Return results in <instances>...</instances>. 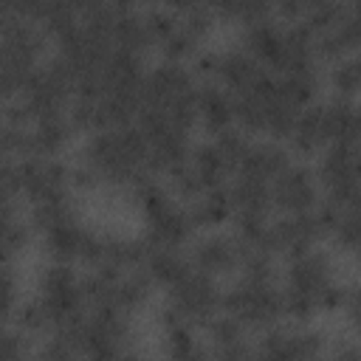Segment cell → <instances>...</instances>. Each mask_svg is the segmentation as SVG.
Listing matches in <instances>:
<instances>
[{
	"label": "cell",
	"instance_id": "1",
	"mask_svg": "<svg viewBox=\"0 0 361 361\" xmlns=\"http://www.w3.org/2000/svg\"><path fill=\"white\" fill-rule=\"evenodd\" d=\"M149 144L135 124L118 130H99L85 147V164L110 183H133L147 169Z\"/></svg>",
	"mask_w": 361,
	"mask_h": 361
},
{
	"label": "cell",
	"instance_id": "2",
	"mask_svg": "<svg viewBox=\"0 0 361 361\" xmlns=\"http://www.w3.org/2000/svg\"><path fill=\"white\" fill-rule=\"evenodd\" d=\"M220 310L234 316L240 324L265 327L282 316V293L271 282L240 279L234 288L220 293Z\"/></svg>",
	"mask_w": 361,
	"mask_h": 361
},
{
	"label": "cell",
	"instance_id": "3",
	"mask_svg": "<svg viewBox=\"0 0 361 361\" xmlns=\"http://www.w3.org/2000/svg\"><path fill=\"white\" fill-rule=\"evenodd\" d=\"M39 305L45 310V319L51 327L68 322L71 316L82 313V305H85V296H82V288H79V279L73 274L71 265L65 262H54L51 268L42 271V279H39Z\"/></svg>",
	"mask_w": 361,
	"mask_h": 361
},
{
	"label": "cell",
	"instance_id": "4",
	"mask_svg": "<svg viewBox=\"0 0 361 361\" xmlns=\"http://www.w3.org/2000/svg\"><path fill=\"white\" fill-rule=\"evenodd\" d=\"M220 288L209 274L189 271L178 285L169 288V307L180 313L186 324H209L220 310Z\"/></svg>",
	"mask_w": 361,
	"mask_h": 361
},
{
	"label": "cell",
	"instance_id": "5",
	"mask_svg": "<svg viewBox=\"0 0 361 361\" xmlns=\"http://www.w3.org/2000/svg\"><path fill=\"white\" fill-rule=\"evenodd\" d=\"M316 237H319V231H316L313 212L288 214V217L265 226V231L257 240V251H262V254H285V257L296 259V257L310 251Z\"/></svg>",
	"mask_w": 361,
	"mask_h": 361
},
{
	"label": "cell",
	"instance_id": "6",
	"mask_svg": "<svg viewBox=\"0 0 361 361\" xmlns=\"http://www.w3.org/2000/svg\"><path fill=\"white\" fill-rule=\"evenodd\" d=\"M268 189H271V206H276L285 214H302L316 206V186L310 166L290 164L285 172L274 178Z\"/></svg>",
	"mask_w": 361,
	"mask_h": 361
},
{
	"label": "cell",
	"instance_id": "7",
	"mask_svg": "<svg viewBox=\"0 0 361 361\" xmlns=\"http://www.w3.org/2000/svg\"><path fill=\"white\" fill-rule=\"evenodd\" d=\"M20 164V178H23V192L34 203L56 200L68 195V169L54 161V158H23Z\"/></svg>",
	"mask_w": 361,
	"mask_h": 361
},
{
	"label": "cell",
	"instance_id": "8",
	"mask_svg": "<svg viewBox=\"0 0 361 361\" xmlns=\"http://www.w3.org/2000/svg\"><path fill=\"white\" fill-rule=\"evenodd\" d=\"M195 87V76L180 62H164L141 82V107H164Z\"/></svg>",
	"mask_w": 361,
	"mask_h": 361
},
{
	"label": "cell",
	"instance_id": "9",
	"mask_svg": "<svg viewBox=\"0 0 361 361\" xmlns=\"http://www.w3.org/2000/svg\"><path fill=\"white\" fill-rule=\"evenodd\" d=\"M330 285V259L322 251H307L296 259H290L288 268V288L310 296L316 302V296Z\"/></svg>",
	"mask_w": 361,
	"mask_h": 361
},
{
	"label": "cell",
	"instance_id": "10",
	"mask_svg": "<svg viewBox=\"0 0 361 361\" xmlns=\"http://www.w3.org/2000/svg\"><path fill=\"white\" fill-rule=\"evenodd\" d=\"M290 166V155L285 147L279 144H248L245 155L237 164V175L240 178H257V180H274L279 172H285Z\"/></svg>",
	"mask_w": 361,
	"mask_h": 361
},
{
	"label": "cell",
	"instance_id": "11",
	"mask_svg": "<svg viewBox=\"0 0 361 361\" xmlns=\"http://www.w3.org/2000/svg\"><path fill=\"white\" fill-rule=\"evenodd\" d=\"M192 231H195V223H192L189 212L169 206L166 212H161L158 217L149 220V228H147L144 243L149 248H178L180 243L189 240Z\"/></svg>",
	"mask_w": 361,
	"mask_h": 361
},
{
	"label": "cell",
	"instance_id": "12",
	"mask_svg": "<svg viewBox=\"0 0 361 361\" xmlns=\"http://www.w3.org/2000/svg\"><path fill=\"white\" fill-rule=\"evenodd\" d=\"M195 104H197V116L203 118V127L212 135L228 130V124H231V96L228 93H223L212 82H203V85H195Z\"/></svg>",
	"mask_w": 361,
	"mask_h": 361
},
{
	"label": "cell",
	"instance_id": "13",
	"mask_svg": "<svg viewBox=\"0 0 361 361\" xmlns=\"http://www.w3.org/2000/svg\"><path fill=\"white\" fill-rule=\"evenodd\" d=\"M245 54L254 59V62H265L274 73L279 56H282V28L271 20H262V23H254V25H245Z\"/></svg>",
	"mask_w": 361,
	"mask_h": 361
},
{
	"label": "cell",
	"instance_id": "14",
	"mask_svg": "<svg viewBox=\"0 0 361 361\" xmlns=\"http://www.w3.org/2000/svg\"><path fill=\"white\" fill-rule=\"evenodd\" d=\"M189 262H192V268H195V271L209 274V276L223 274V271H231V268L237 265L234 240H231V237H220V234L206 237V240H200V243L195 245V251H192V259H189Z\"/></svg>",
	"mask_w": 361,
	"mask_h": 361
},
{
	"label": "cell",
	"instance_id": "15",
	"mask_svg": "<svg viewBox=\"0 0 361 361\" xmlns=\"http://www.w3.org/2000/svg\"><path fill=\"white\" fill-rule=\"evenodd\" d=\"M113 42H116V48L130 51V54H135V56H141V54L152 45V37H149V31H147V25H144V17H141L133 6H127V3H121V11H118V17H116Z\"/></svg>",
	"mask_w": 361,
	"mask_h": 361
},
{
	"label": "cell",
	"instance_id": "16",
	"mask_svg": "<svg viewBox=\"0 0 361 361\" xmlns=\"http://www.w3.org/2000/svg\"><path fill=\"white\" fill-rule=\"evenodd\" d=\"M327 144V133H324V113L322 104H313L307 110L299 113L296 127L290 133V147L299 155H313L316 149H322Z\"/></svg>",
	"mask_w": 361,
	"mask_h": 361
},
{
	"label": "cell",
	"instance_id": "17",
	"mask_svg": "<svg viewBox=\"0 0 361 361\" xmlns=\"http://www.w3.org/2000/svg\"><path fill=\"white\" fill-rule=\"evenodd\" d=\"M259 62H254L245 51H228V54H220V65H217V79L234 90V93H243L254 85V79L259 76Z\"/></svg>",
	"mask_w": 361,
	"mask_h": 361
},
{
	"label": "cell",
	"instance_id": "18",
	"mask_svg": "<svg viewBox=\"0 0 361 361\" xmlns=\"http://www.w3.org/2000/svg\"><path fill=\"white\" fill-rule=\"evenodd\" d=\"M144 268L152 276V282H164L172 288L192 271V262L186 257H180L178 248H149Z\"/></svg>",
	"mask_w": 361,
	"mask_h": 361
},
{
	"label": "cell",
	"instance_id": "19",
	"mask_svg": "<svg viewBox=\"0 0 361 361\" xmlns=\"http://www.w3.org/2000/svg\"><path fill=\"white\" fill-rule=\"evenodd\" d=\"M71 138V124L65 116L37 121L31 130V158H54Z\"/></svg>",
	"mask_w": 361,
	"mask_h": 361
},
{
	"label": "cell",
	"instance_id": "20",
	"mask_svg": "<svg viewBox=\"0 0 361 361\" xmlns=\"http://www.w3.org/2000/svg\"><path fill=\"white\" fill-rule=\"evenodd\" d=\"M31 73H34V62L0 42V99H11L23 93Z\"/></svg>",
	"mask_w": 361,
	"mask_h": 361
},
{
	"label": "cell",
	"instance_id": "21",
	"mask_svg": "<svg viewBox=\"0 0 361 361\" xmlns=\"http://www.w3.org/2000/svg\"><path fill=\"white\" fill-rule=\"evenodd\" d=\"M231 214V195H228V186H214V189H206L195 206L189 209V217L195 226H217L223 223L226 217Z\"/></svg>",
	"mask_w": 361,
	"mask_h": 361
},
{
	"label": "cell",
	"instance_id": "22",
	"mask_svg": "<svg viewBox=\"0 0 361 361\" xmlns=\"http://www.w3.org/2000/svg\"><path fill=\"white\" fill-rule=\"evenodd\" d=\"M192 172L197 175V180L203 183V192L206 189H214V186H226V175H228V166L223 161V155L217 152L214 144H200L192 149Z\"/></svg>",
	"mask_w": 361,
	"mask_h": 361
},
{
	"label": "cell",
	"instance_id": "23",
	"mask_svg": "<svg viewBox=\"0 0 361 361\" xmlns=\"http://www.w3.org/2000/svg\"><path fill=\"white\" fill-rule=\"evenodd\" d=\"M228 195H231L234 212H268L271 206V189L265 180H257V178L237 175L234 186H228Z\"/></svg>",
	"mask_w": 361,
	"mask_h": 361
},
{
	"label": "cell",
	"instance_id": "24",
	"mask_svg": "<svg viewBox=\"0 0 361 361\" xmlns=\"http://www.w3.org/2000/svg\"><path fill=\"white\" fill-rule=\"evenodd\" d=\"M45 240H48V254H51L56 262L71 265L73 259H79L82 240H85V228H79V223L71 220V223H62V226L45 231Z\"/></svg>",
	"mask_w": 361,
	"mask_h": 361
},
{
	"label": "cell",
	"instance_id": "25",
	"mask_svg": "<svg viewBox=\"0 0 361 361\" xmlns=\"http://www.w3.org/2000/svg\"><path fill=\"white\" fill-rule=\"evenodd\" d=\"M149 288H152V276L147 274V268H133L127 271L118 282H116V307L118 310H133L138 307L147 296H149Z\"/></svg>",
	"mask_w": 361,
	"mask_h": 361
},
{
	"label": "cell",
	"instance_id": "26",
	"mask_svg": "<svg viewBox=\"0 0 361 361\" xmlns=\"http://www.w3.org/2000/svg\"><path fill=\"white\" fill-rule=\"evenodd\" d=\"M316 85H319L316 68L293 71V73H282V76H279V93H282V99L290 102L293 107L307 104V102L316 96Z\"/></svg>",
	"mask_w": 361,
	"mask_h": 361
},
{
	"label": "cell",
	"instance_id": "27",
	"mask_svg": "<svg viewBox=\"0 0 361 361\" xmlns=\"http://www.w3.org/2000/svg\"><path fill=\"white\" fill-rule=\"evenodd\" d=\"M347 6H338V3H330V0H316V3H305V14H302V25L319 37L324 31H330L341 17H344Z\"/></svg>",
	"mask_w": 361,
	"mask_h": 361
},
{
	"label": "cell",
	"instance_id": "28",
	"mask_svg": "<svg viewBox=\"0 0 361 361\" xmlns=\"http://www.w3.org/2000/svg\"><path fill=\"white\" fill-rule=\"evenodd\" d=\"M231 118H237L248 133H265V104L248 90L231 96Z\"/></svg>",
	"mask_w": 361,
	"mask_h": 361
},
{
	"label": "cell",
	"instance_id": "29",
	"mask_svg": "<svg viewBox=\"0 0 361 361\" xmlns=\"http://www.w3.org/2000/svg\"><path fill=\"white\" fill-rule=\"evenodd\" d=\"M76 220V212H73V203L71 197H56V200H45V203H34L31 209V223L42 231H51L62 223H71Z\"/></svg>",
	"mask_w": 361,
	"mask_h": 361
},
{
	"label": "cell",
	"instance_id": "30",
	"mask_svg": "<svg viewBox=\"0 0 361 361\" xmlns=\"http://www.w3.org/2000/svg\"><path fill=\"white\" fill-rule=\"evenodd\" d=\"M214 14H223V17H234L245 25H254V23H262V20H271L274 14V6L271 3H262V0H228V3H220V6H212Z\"/></svg>",
	"mask_w": 361,
	"mask_h": 361
},
{
	"label": "cell",
	"instance_id": "31",
	"mask_svg": "<svg viewBox=\"0 0 361 361\" xmlns=\"http://www.w3.org/2000/svg\"><path fill=\"white\" fill-rule=\"evenodd\" d=\"M296 118H299V107H293L282 96L265 104V133H271L274 138H290Z\"/></svg>",
	"mask_w": 361,
	"mask_h": 361
},
{
	"label": "cell",
	"instance_id": "32",
	"mask_svg": "<svg viewBox=\"0 0 361 361\" xmlns=\"http://www.w3.org/2000/svg\"><path fill=\"white\" fill-rule=\"evenodd\" d=\"M175 14L180 11V20H178V25L186 31V34H192L195 39L197 37H203L212 25H214V11H212V6H200V3H183V6H169Z\"/></svg>",
	"mask_w": 361,
	"mask_h": 361
},
{
	"label": "cell",
	"instance_id": "33",
	"mask_svg": "<svg viewBox=\"0 0 361 361\" xmlns=\"http://www.w3.org/2000/svg\"><path fill=\"white\" fill-rule=\"evenodd\" d=\"M14 155L31 158V130L0 124V161H11Z\"/></svg>",
	"mask_w": 361,
	"mask_h": 361
},
{
	"label": "cell",
	"instance_id": "34",
	"mask_svg": "<svg viewBox=\"0 0 361 361\" xmlns=\"http://www.w3.org/2000/svg\"><path fill=\"white\" fill-rule=\"evenodd\" d=\"M214 147H217V152L223 155L228 172H237V164H240V158H243L245 149H248V141H245V135H243L240 130H231V127H228V130L217 133Z\"/></svg>",
	"mask_w": 361,
	"mask_h": 361
},
{
	"label": "cell",
	"instance_id": "35",
	"mask_svg": "<svg viewBox=\"0 0 361 361\" xmlns=\"http://www.w3.org/2000/svg\"><path fill=\"white\" fill-rule=\"evenodd\" d=\"M358 82H361V62L358 59H338L336 68H333L336 96L353 99V93L358 90Z\"/></svg>",
	"mask_w": 361,
	"mask_h": 361
},
{
	"label": "cell",
	"instance_id": "36",
	"mask_svg": "<svg viewBox=\"0 0 361 361\" xmlns=\"http://www.w3.org/2000/svg\"><path fill=\"white\" fill-rule=\"evenodd\" d=\"M243 333H245V324H240L234 316L223 313V316H214L209 322V336H212V344L214 347H226V344H237L243 341Z\"/></svg>",
	"mask_w": 361,
	"mask_h": 361
},
{
	"label": "cell",
	"instance_id": "37",
	"mask_svg": "<svg viewBox=\"0 0 361 361\" xmlns=\"http://www.w3.org/2000/svg\"><path fill=\"white\" fill-rule=\"evenodd\" d=\"M141 17H144V25H147L152 42L169 37V34L178 28V14H175L172 8H158V6H152V8H147Z\"/></svg>",
	"mask_w": 361,
	"mask_h": 361
},
{
	"label": "cell",
	"instance_id": "38",
	"mask_svg": "<svg viewBox=\"0 0 361 361\" xmlns=\"http://www.w3.org/2000/svg\"><path fill=\"white\" fill-rule=\"evenodd\" d=\"M195 37L192 34H186L180 25L169 34V37H164L161 39V51H164V56H166V62H180L183 56H189V54H195Z\"/></svg>",
	"mask_w": 361,
	"mask_h": 361
},
{
	"label": "cell",
	"instance_id": "39",
	"mask_svg": "<svg viewBox=\"0 0 361 361\" xmlns=\"http://www.w3.org/2000/svg\"><path fill=\"white\" fill-rule=\"evenodd\" d=\"M169 178H172V189H175L180 197H186V200H197V197L203 195V183L197 180V175L192 172L189 164H180V166L169 169Z\"/></svg>",
	"mask_w": 361,
	"mask_h": 361
},
{
	"label": "cell",
	"instance_id": "40",
	"mask_svg": "<svg viewBox=\"0 0 361 361\" xmlns=\"http://www.w3.org/2000/svg\"><path fill=\"white\" fill-rule=\"evenodd\" d=\"M268 212H234V223H237V237L248 240L254 248H257V240L259 234L265 231L268 220H265Z\"/></svg>",
	"mask_w": 361,
	"mask_h": 361
},
{
	"label": "cell",
	"instance_id": "41",
	"mask_svg": "<svg viewBox=\"0 0 361 361\" xmlns=\"http://www.w3.org/2000/svg\"><path fill=\"white\" fill-rule=\"evenodd\" d=\"M243 279H254V282H271L274 279V265H271V254H262V251H251L243 262Z\"/></svg>",
	"mask_w": 361,
	"mask_h": 361
},
{
	"label": "cell",
	"instance_id": "42",
	"mask_svg": "<svg viewBox=\"0 0 361 361\" xmlns=\"http://www.w3.org/2000/svg\"><path fill=\"white\" fill-rule=\"evenodd\" d=\"M68 124L71 130H96V102L76 96L68 107Z\"/></svg>",
	"mask_w": 361,
	"mask_h": 361
},
{
	"label": "cell",
	"instance_id": "43",
	"mask_svg": "<svg viewBox=\"0 0 361 361\" xmlns=\"http://www.w3.org/2000/svg\"><path fill=\"white\" fill-rule=\"evenodd\" d=\"M279 293H282V313H288V316H293V319H299V322L310 319V313L316 310V302H313L310 296L293 290V288H285V290H279Z\"/></svg>",
	"mask_w": 361,
	"mask_h": 361
},
{
	"label": "cell",
	"instance_id": "44",
	"mask_svg": "<svg viewBox=\"0 0 361 361\" xmlns=\"http://www.w3.org/2000/svg\"><path fill=\"white\" fill-rule=\"evenodd\" d=\"M195 347H197V344H195V338H192V333H189V324L169 327V358H172V361H186Z\"/></svg>",
	"mask_w": 361,
	"mask_h": 361
},
{
	"label": "cell",
	"instance_id": "45",
	"mask_svg": "<svg viewBox=\"0 0 361 361\" xmlns=\"http://www.w3.org/2000/svg\"><path fill=\"white\" fill-rule=\"evenodd\" d=\"M333 237H336V243H338L341 248H350V251H353V248L358 245V212H355V209H347V212L341 214V220H338Z\"/></svg>",
	"mask_w": 361,
	"mask_h": 361
},
{
	"label": "cell",
	"instance_id": "46",
	"mask_svg": "<svg viewBox=\"0 0 361 361\" xmlns=\"http://www.w3.org/2000/svg\"><path fill=\"white\" fill-rule=\"evenodd\" d=\"M17 324H20L23 330H42V327L48 324V319H45V310H42L39 299L25 302V305L17 310Z\"/></svg>",
	"mask_w": 361,
	"mask_h": 361
},
{
	"label": "cell",
	"instance_id": "47",
	"mask_svg": "<svg viewBox=\"0 0 361 361\" xmlns=\"http://www.w3.org/2000/svg\"><path fill=\"white\" fill-rule=\"evenodd\" d=\"M0 192L6 197H14L23 192V178H20L17 161H0Z\"/></svg>",
	"mask_w": 361,
	"mask_h": 361
},
{
	"label": "cell",
	"instance_id": "48",
	"mask_svg": "<svg viewBox=\"0 0 361 361\" xmlns=\"http://www.w3.org/2000/svg\"><path fill=\"white\" fill-rule=\"evenodd\" d=\"M73 358H76V350L59 336L48 338L39 350V361H73Z\"/></svg>",
	"mask_w": 361,
	"mask_h": 361
},
{
	"label": "cell",
	"instance_id": "49",
	"mask_svg": "<svg viewBox=\"0 0 361 361\" xmlns=\"http://www.w3.org/2000/svg\"><path fill=\"white\" fill-rule=\"evenodd\" d=\"M14 274L8 271V265H0V319L11 313L14 307Z\"/></svg>",
	"mask_w": 361,
	"mask_h": 361
},
{
	"label": "cell",
	"instance_id": "50",
	"mask_svg": "<svg viewBox=\"0 0 361 361\" xmlns=\"http://www.w3.org/2000/svg\"><path fill=\"white\" fill-rule=\"evenodd\" d=\"M347 290L350 288H341V285H327L319 296H316V307H324V310H336V307H344L347 302Z\"/></svg>",
	"mask_w": 361,
	"mask_h": 361
},
{
	"label": "cell",
	"instance_id": "51",
	"mask_svg": "<svg viewBox=\"0 0 361 361\" xmlns=\"http://www.w3.org/2000/svg\"><path fill=\"white\" fill-rule=\"evenodd\" d=\"M251 353H254V350H251L245 341H237V344L214 347V358H212V361H248Z\"/></svg>",
	"mask_w": 361,
	"mask_h": 361
},
{
	"label": "cell",
	"instance_id": "52",
	"mask_svg": "<svg viewBox=\"0 0 361 361\" xmlns=\"http://www.w3.org/2000/svg\"><path fill=\"white\" fill-rule=\"evenodd\" d=\"M96 183H99V175H96L87 164L68 169V186H76V189H93Z\"/></svg>",
	"mask_w": 361,
	"mask_h": 361
},
{
	"label": "cell",
	"instance_id": "53",
	"mask_svg": "<svg viewBox=\"0 0 361 361\" xmlns=\"http://www.w3.org/2000/svg\"><path fill=\"white\" fill-rule=\"evenodd\" d=\"M217 65H220V54H214V51H203L195 56V73L203 79L217 76Z\"/></svg>",
	"mask_w": 361,
	"mask_h": 361
},
{
	"label": "cell",
	"instance_id": "54",
	"mask_svg": "<svg viewBox=\"0 0 361 361\" xmlns=\"http://www.w3.org/2000/svg\"><path fill=\"white\" fill-rule=\"evenodd\" d=\"M3 121H6L8 127H25V124H28V110H25V104H23V102H8V104L3 107Z\"/></svg>",
	"mask_w": 361,
	"mask_h": 361
},
{
	"label": "cell",
	"instance_id": "55",
	"mask_svg": "<svg viewBox=\"0 0 361 361\" xmlns=\"http://www.w3.org/2000/svg\"><path fill=\"white\" fill-rule=\"evenodd\" d=\"M274 11H279L282 17H288V20L299 23V20H302V14H305V3H299V0H285V3H279Z\"/></svg>",
	"mask_w": 361,
	"mask_h": 361
},
{
	"label": "cell",
	"instance_id": "56",
	"mask_svg": "<svg viewBox=\"0 0 361 361\" xmlns=\"http://www.w3.org/2000/svg\"><path fill=\"white\" fill-rule=\"evenodd\" d=\"M336 361H358V350L355 344H336Z\"/></svg>",
	"mask_w": 361,
	"mask_h": 361
},
{
	"label": "cell",
	"instance_id": "57",
	"mask_svg": "<svg viewBox=\"0 0 361 361\" xmlns=\"http://www.w3.org/2000/svg\"><path fill=\"white\" fill-rule=\"evenodd\" d=\"M11 20V11H8V6L6 3H0V34H3V28H6V23Z\"/></svg>",
	"mask_w": 361,
	"mask_h": 361
},
{
	"label": "cell",
	"instance_id": "58",
	"mask_svg": "<svg viewBox=\"0 0 361 361\" xmlns=\"http://www.w3.org/2000/svg\"><path fill=\"white\" fill-rule=\"evenodd\" d=\"M116 361H141V358H138V355H133V353H121Z\"/></svg>",
	"mask_w": 361,
	"mask_h": 361
},
{
	"label": "cell",
	"instance_id": "59",
	"mask_svg": "<svg viewBox=\"0 0 361 361\" xmlns=\"http://www.w3.org/2000/svg\"><path fill=\"white\" fill-rule=\"evenodd\" d=\"M248 361H265V358H262L259 353H251V358H248Z\"/></svg>",
	"mask_w": 361,
	"mask_h": 361
},
{
	"label": "cell",
	"instance_id": "60",
	"mask_svg": "<svg viewBox=\"0 0 361 361\" xmlns=\"http://www.w3.org/2000/svg\"><path fill=\"white\" fill-rule=\"evenodd\" d=\"M17 361H34V358H28V355H25V353H23V355H20V358H17Z\"/></svg>",
	"mask_w": 361,
	"mask_h": 361
},
{
	"label": "cell",
	"instance_id": "61",
	"mask_svg": "<svg viewBox=\"0 0 361 361\" xmlns=\"http://www.w3.org/2000/svg\"><path fill=\"white\" fill-rule=\"evenodd\" d=\"M305 361H322V358H319V355H313V358H305Z\"/></svg>",
	"mask_w": 361,
	"mask_h": 361
},
{
	"label": "cell",
	"instance_id": "62",
	"mask_svg": "<svg viewBox=\"0 0 361 361\" xmlns=\"http://www.w3.org/2000/svg\"><path fill=\"white\" fill-rule=\"evenodd\" d=\"M0 121H3V107H0Z\"/></svg>",
	"mask_w": 361,
	"mask_h": 361
}]
</instances>
